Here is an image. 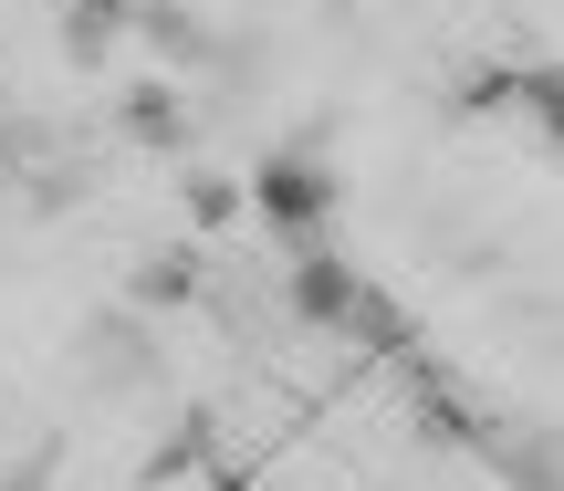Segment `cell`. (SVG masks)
Segmentation results:
<instances>
[{"label": "cell", "instance_id": "obj_7", "mask_svg": "<svg viewBox=\"0 0 564 491\" xmlns=\"http://www.w3.org/2000/svg\"><path fill=\"white\" fill-rule=\"evenodd\" d=\"M199 293H209L199 251H147V262L126 272V304H137V314H178V304H199Z\"/></svg>", "mask_w": 564, "mask_h": 491}, {"label": "cell", "instance_id": "obj_2", "mask_svg": "<svg viewBox=\"0 0 564 491\" xmlns=\"http://www.w3.org/2000/svg\"><path fill=\"white\" fill-rule=\"evenodd\" d=\"M63 377H74L84 397H158L167 388V335H158V314H137V304H95L74 325V346H63Z\"/></svg>", "mask_w": 564, "mask_h": 491}, {"label": "cell", "instance_id": "obj_5", "mask_svg": "<svg viewBox=\"0 0 564 491\" xmlns=\"http://www.w3.org/2000/svg\"><path fill=\"white\" fill-rule=\"evenodd\" d=\"M126 32H137L147 42V53H158L167 63V74H199V63H209V42H220V21H199V11H188V0H137V11H126Z\"/></svg>", "mask_w": 564, "mask_h": 491}, {"label": "cell", "instance_id": "obj_11", "mask_svg": "<svg viewBox=\"0 0 564 491\" xmlns=\"http://www.w3.org/2000/svg\"><path fill=\"white\" fill-rule=\"evenodd\" d=\"M0 491H53V460H32V471H11Z\"/></svg>", "mask_w": 564, "mask_h": 491}, {"label": "cell", "instance_id": "obj_3", "mask_svg": "<svg viewBox=\"0 0 564 491\" xmlns=\"http://www.w3.org/2000/svg\"><path fill=\"white\" fill-rule=\"evenodd\" d=\"M335 209H345V178L314 157V146H272V157L241 178V220H262L272 251L324 241V220H335Z\"/></svg>", "mask_w": 564, "mask_h": 491}, {"label": "cell", "instance_id": "obj_9", "mask_svg": "<svg viewBox=\"0 0 564 491\" xmlns=\"http://www.w3.org/2000/svg\"><path fill=\"white\" fill-rule=\"evenodd\" d=\"M209 439H220V429H209V418H178V429H167L158 450H147V491L188 481V471H199V460H209Z\"/></svg>", "mask_w": 564, "mask_h": 491}, {"label": "cell", "instance_id": "obj_8", "mask_svg": "<svg viewBox=\"0 0 564 491\" xmlns=\"http://www.w3.org/2000/svg\"><path fill=\"white\" fill-rule=\"evenodd\" d=\"M116 32H126V11H95V0H63V63H74V74H105Z\"/></svg>", "mask_w": 564, "mask_h": 491}, {"label": "cell", "instance_id": "obj_12", "mask_svg": "<svg viewBox=\"0 0 564 491\" xmlns=\"http://www.w3.org/2000/svg\"><path fill=\"white\" fill-rule=\"evenodd\" d=\"M0 105H11V74H0Z\"/></svg>", "mask_w": 564, "mask_h": 491}, {"label": "cell", "instance_id": "obj_10", "mask_svg": "<svg viewBox=\"0 0 564 491\" xmlns=\"http://www.w3.org/2000/svg\"><path fill=\"white\" fill-rule=\"evenodd\" d=\"M178 199H188V220H199V230H230V220H241V178H220V167H188Z\"/></svg>", "mask_w": 564, "mask_h": 491}, {"label": "cell", "instance_id": "obj_1", "mask_svg": "<svg viewBox=\"0 0 564 491\" xmlns=\"http://www.w3.org/2000/svg\"><path fill=\"white\" fill-rule=\"evenodd\" d=\"M282 314H293L303 335H356V346H377V356H408V314L324 241L282 251Z\"/></svg>", "mask_w": 564, "mask_h": 491}, {"label": "cell", "instance_id": "obj_6", "mask_svg": "<svg viewBox=\"0 0 564 491\" xmlns=\"http://www.w3.org/2000/svg\"><path fill=\"white\" fill-rule=\"evenodd\" d=\"M116 126H126L137 146H158V157H178V146L199 137V116H188L178 84H126V95H116Z\"/></svg>", "mask_w": 564, "mask_h": 491}, {"label": "cell", "instance_id": "obj_4", "mask_svg": "<svg viewBox=\"0 0 564 491\" xmlns=\"http://www.w3.org/2000/svg\"><path fill=\"white\" fill-rule=\"evenodd\" d=\"M470 450H481V471L502 481V491H564L554 471V429L544 418H523V408H470Z\"/></svg>", "mask_w": 564, "mask_h": 491}]
</instances>
